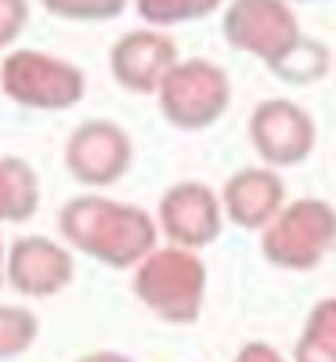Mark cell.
Here are the masks:
<instances>
[{"label": "cell", "mask_w": 336, "mask_h": 362, "mask_svg": "<svg viewBox=\"0 0 336 362\" xmlns=\"http://www.w3.org/2000/svg\"><path fill=\"white\" fill-rule=\"evenodd\" d=\"M58 228L69 247L102 261L105 268H138L160 239V225L134 203L109 196H76L62 206Z\"/></svg>", "instance_id": "obj_1"}, {"label": "cell", "mask_w": 336, "mask_h": 362, "mask_svg": "<svg viewBox=\"0 0 336 362\" xmlns=\"http://www.w3.org/2000/svg\"><path fill=\"white\" fill-rule=\"evenodd\" d=\"M134 297L160 315L163 322L188 326L203 312L206 297V264L196 250L185 247H156L134 268Z\"/></svg>", "instance_id": "obj_2"}, {"label": "cell", "mask_w": 336, "mask_h": 362, "mask_svg": "<svg viewBox=\"0 0 336 362\" xmlns=\"http://www.w3.org/2000/svg\"><path fill=\"white\" fill-rule=\"evenodd\" d=\"M83 90H87L83 69L47 51L22 47L0 62V95H8L22 109L62 112L80 105Z\"/></svg>", "instance_id": "obj_3"}, {"label": "cell", "mask_w": 336, "mask_h": 362, "mask_svg": "<svg viewBox=\"0 0 336 362\" xmlns=\"http://www.w3.org/2000/svg\"><path fill=\"white\" fill-rule=\"evenodd\" d=\"M264 257L286 272H311L336 247V210L325 199H296L264 228Z\"/></svg>", "instance_id": "obj_4"}, {"label": "cell", "mask_w": 336, "mask_h": 362, "mask_svg": "<svg viewBox=\"0 0 336 362\" xmlns=\"http://www.w3.org/2000/svg\"><path fill=\"white\" fill-rule=\"evenodd\" d=\"M156 98H160V112L170 127L206 131L224 116V109L232 102V83L221 66L206 62V58H188V62H177L167 73Z\"/></svg>", "instance_id": "obj_5"}, {"label": "cell", "mask_w": 336, "mask_h": 362, "mask_svg": "<svg viewBox=\"0 0 336 362\" xmlns=\"http://www.w3.org/2000/svg\"><path fill=\"white\" fill-rule=\"evenodd\" d=\"M134 163L131 134L112 119H83L66 138V170L87 189H109Z\"/></svg>", "instance_id": "obj_6"}, {"label": "cell", "mask_w": 336, "mask_h": 362, "mask_svg": "<svg viewBox=\"0 0 336 362\" xmlns=\"http://www.w3.org/2000/svg\"><path fill=\"white\" fill-rule=\"evenodd\" d=\"M224 40L235 51L257 54L264 62L279 58L300 40L296 15L286 0H232L224 8Z\"/></svg>", "instance_id": "obj_7"}, {"label": "cell", "mask_w": 336, "mask_h": 362, "mask_svg": "<svg viewBox=\"0 0 336 362\" xmlns=\"http://www.w3.org/2000/svg\"><path fill=\"white\" fill-rule=\"evenodd\" d=\"M250 141L268 167H296L315 148V119L289 98L260 102L250 116Z\"/></svg>", "instance_id": "obj_8"}, {"label": "cell", "mask_w": 336, "mask_h": 362, "mask_svg": "<svg viewBox=\"0 0 336 362\" xmlns=\"http://www.w3.org/2000/svg\"><path fill=\"white\" fill-rule=\"evenodd\" d=\"M221 199L203 181H177L160 199L156 225L174 247L203 250L221 235Z\"/></svg>", "instance_id": "obj_9"}, {"label": "cell", "mask_w": 336, "mask_h": 362, "mask_svg": "<svg viewBox=\"0 0 336 362\" xmlns=\"http://www.w3.org/2000/svg\"><path fill=\"white\" fill-rule=\"evenodd\" d=\"M76 279V261L66 243L47 235H22L8 250V286L18 297H58Z\"/></svg>", "instance_id": "obj_10"}, {"label": "cell", "mask_w": 336, "mask_h": 362, "mask_svg": "<svg viewBox=\"0 0 336 362\" xmlns=\"http://www.w3.org/2000/svg\"><path fill=\"white\" fill-rule=\"evenodd\" d=\"M174 66H177V44L156 33V29L124 33L109 51L112 80L131 95H156Z\"/></svg>", "instance_id": "obj_11"}, {"label": "cell", "mask_w": 336, "mask_h": 362, "mask_svg": "<svg viewBox=\"0 0 336 362\" xmlns=\"http://www.w3.org/2000/svg\"><path fill=\"white\" fill-rule=\"evenodd\" d=\"M282 177L268 167H242L224 181L221 206L239 228H268L282 210Z\"/></svg>", "instance_id": "obj_12"}, {"label": "cell", "mask_w": 336, "mask_h": 362, "mask_svg": "<svg viewBox=\"0 0 336 362\" xmlns=\"http://www.w3.org/2000/svg\"><path fill=\"white\" fill-rule=\"evenodd\" d=\"M40 206V181L25 160H0V221H29Z\"/></svg>", "instance_id": "obj_13"}, {"label": "cell", "mask_w": 336, "mask_h": 362, "mask_svg": "<svg viewBox=\"0 0 336 362\" xmlns=\"http://www.w3.org/2000/svg\"><path fill=\"white\" fill-rule=\"evenodd\" d=\"M293 362H336V297L311 308L293 348Z\"/></svg>", "instance_id": "obj_14"}, {"label": "cell", "mask_w": 336, "mask_h": 362, "mask_svg": "<svg viewBox=\"0 0 336 362\" xmlns=\"http://www.w3.org/2000/svg\"><path fill=\"white\" fill-rule=\"evenodd\" d=\"M279 80H286V83H315V80H322L325 73H329V51L322 47V44H315V40H296L279 62H271L268 66Z\"/></svg>", "instance_id": "obj_15"}, {"label": "cell", "mask_w": 336, "mask_h": 362, "mask_svg": "<svg viewBox=\"0 0 336 362\" xmlns=\"http://www.w3.org/2000/svg\"><path fill=\"white\" fill-rule=\"evenodd\" d=\"M224 0H134L138 15L148 25H181V22H199L213 15Z\"/></svg>", "instance_id": "obj_16"}, {"label": "cell", "mask_w": 336, "mask_h": 362, "mask_svg": "<svg viewBox=\"0 0 336 362\" xmlns=\"http://www.w3.org/2000/svg\"><path fill=\"white\" fill-rule=\"evenodd\" d=\"M40 334L37 315L22 305H0V362L33 348Z\"/></svg>", "instance_id": "obj_17"}, {"label": "cell", "mask_w": 336, "mask_h": 362, "mask_svg": "<svg viewBox=\"0 0 336 362\" xmlns=\"http://www.w3.org/2000/svg\"><path fill=\"white\" fill-rule=\"evenodd\" d=\"M40 4L54 18H69V22H105L124 15L131 0H40Z\"/></svg>", "instance_id": "obj_18"}, {"label": "cell", "mask_w": 336, "mask_h": 362, "mask_svg": "<svg viewBox=\"0 0 336 362\" xmlns=\"http://www.w3.org/2000/svg\"><path fill=\"white\" fill-rule=\"evenodd\" d=\"M29 22V0H0V47H11Z\"/></svg>", "instance_id": "obj_19"}, {"label": "cell", "mask_w": 336, "mask_h": 362, "mask_svg": "<svg viewBox=\"0 0 336 362\" xmlns=\"http://www.w3.org/2000/svg\"><path fill=\"white\" fill-rule=\"evenodd\" d=\"M235 362H282V355L275 351L271 344H264V341H253V344H246L235 355Z\"/></svg>", "instance_id": "obj_20"}, {"label": "cell", "mask_w": 336, "mask_h": 362, "mask_svg": "<svg viewBox=\"0 0 336 362\" xmlns=\"http://www.w3.org/2000/svg\"><path fill=\"white\" fill-rule=\"evenodd\" d=\"M80 362H131V358L119 355V351H90V355H83Z\"/></svg>", "instance_id": "obj_21"}, {"label": "cell", "mask_w": 336, "mask_h": 362, "mask_svg": "<svg viewBox=\"0 0 336 362\" xmlns=\"http://www.w3.org/2000/svg\"><path fill=\"white\" fill-rule=\"evenodd\" d=\"M4 279H8V250L0 243V286H4Z\"/></svg>", "instance_id": "obj_22"}]
</instances>
